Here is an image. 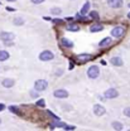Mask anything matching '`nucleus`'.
<instances>
[{
    "mask_svg": "<svg viewBox=\"0 0 130 131\" xmlns=\"http://www.w3.org/2000/svg\"><path fill=\"white\" fill-rule=\"evenodd\" d=\"M98 76H100V68H98V66H91V67H88V69H87V77L88 78L95 80V78H97Z\"/></svg>",
    "mask_w": 130,
    "mask_h": 131,
    "instance_id": "nucleus-1",
    "label": "nucleus"
},
{
    "mask_svg": "<svg viewBox=\"0 0 130 131\" xmlns=\"http://www.w3.org/2000/svg\"><path fill=\"white\" fill-rule=\"evenodd\" d=\"M47 87H48V82L46 81V80H38V81H35V83H34V90L38 91V92L46 91Z\"/></svg>",
    "mask_w": 130,
    "mask_h": 131,
    "instance_id": "nucleus-2",
    "label": "nucleus"
},
{
    "mask_svg": "<svg viewBox=\"0 0 130 131\" xmlns=\"http://www.w3.org/2000/svg\"><path fill=\"white\" fill-rule=\"evenodd\" d=\"M124 34H125V28H124V27H120V25L114 27L113 30H111V37H114V38H116V39L124 37Z\"/></svg>",
    "mask_w": 130,
    "mask_h": 131,
    "instance_id": "nucleus-3",
    "label": "nucleus"
},
{
    "mask_svg": "<svg viewBox=\"0 0 130 131\" xmlns=\"http://www.w3.org/2000/svg\"><path fill=\"white\" fill-rule=\"evenodd\" d=\"M54 58V54L51 52V50H43L41 54H39V59L42 62H48V61H52Z\"/></svg>",
    "mask_w": 130,
    "mask_h": 131,
    "instance_id": "nucleus-4",
    "label": "nucleus"
},
{
    "mask_svg": "<svg viewBox=\"0 0 130 131\" xmlns=\"http://www.w3.org/2000/svg\"><path fill=\"white\" fill-rule=\"evenodd\" d=\"M119 96V92H117V90L114 88V87H111V88H109V90H106L105 92H104V97L106 98H116Z\"/></svg>",
    "mask_w": 130,
    "mask_h": 131,
    "instance_id": "nucleus-5",
    "label": "nucleus"
},
{
    "mask_svg": "<svg viewBox=\"0 0 130 131\" xmlns=\"http://www.w3.org/2000/svg\"><path fill=\"white\" fill-rule=\"evenodd\" d=\"M0 38L3 42H13L15 35L14 33H10V32H1L0 33Z\"/></svg>",
    "mask_w": 130,
    "mask_h": 131,
    "instance_id": "nucleus-6",
    "label": "nucleus"
},
{
    "mask_svg": "<svg viewBox=\"0 0 130 131\" xmlns=\"http://www.w3.org/2000/svg\"><path fill=\"white\" fill-rule=\"evenodd\" d=\"M53 96L56 98H67L68 97V91H66L63 88H59V90H56L53 92Z\"/></svg>",
    "mask_w": 130,
    "mask_h": 131,
    "instance_id": "nucleus-7",
    "label": "nucleus"
},
{
    "mask_svg": "<svg viewBox=\"0 0 130 131\" xmlns=\"http://www.w3.org/2000/svg\"><path fill=\"white\" fill-rule=\"evenodd\" d=\"M106 112V110H105V107L102 106V105H95L94 106V114L96 115V116H102V115H105Z\"/></svg>",
    "mask_w": 130,
    "mask_h": 131,
    "instance_id": "nucleus-8",
    "label": "nucleus"
},
{
    "mask_svg": "<svg viewBox=\"0 0 130 131\" xmlns=\"http://www.w3.org/2000/svg\"><path fill=\"white\" fill-rule=\"evenodd\" d=\"M91 59V56L90 54H86V53H82V54H78L77 56V62L78 63H86Z\"/></svg>",
    "mask_w": 130,
    "mask_h": 131,
    "instance_id": "nucleus-9",
    "label": "nucleus"
},
{
    "mask_svg": "<svg viewBox=\"0 0 130 131\" xmlns=\"http://www.w3.org/2000/svg\"><path fill=\"white\" fill-rule=\"evenodd\" d=\"M111 43H113V39H111V37H106V38H104L100 43H98V46L101 47V48H106V47H109V46H111Z\"/></svg>",
    "mask_w": 130,
    "mask_h": 131,
    "instance_id": "nucleus-10",
    "label": "nucleus"
},
{
    "mask_svg": "<svg viewBox=\"0 0 130 131\" xmlns=\"http://www.w3.org/2000/svg\"><path fill=\"white\" fill-rule=\"evenodd\" d=\"M61 44H62V47H65V48H68V49H72L73 48V42L72 40H69V39H67V38H61Z\"/></svg>",
    "mask_w": 130,
    "mask_h": 131,
    "instance_id": "nucleus-11",
    "label": "nucleus"
},
{
    "mask_svg": "<svg viewBox=\"0 0 130 131\" xmlns=\"http://www.w3.org/2000/svg\"><path fill=\"white\" fill-rule=\"evenodd\" d=\"M110 62H111V64L116 66V67H121V66L124 64V62H123L121 57H119V56H116V57H113V58L110 59Z\"/></svg>",
    "mask_w": 130,
    "mask_h": 131,
    "instance_id": "nucleus-12",
    "label": "nucleus"
},
{
    "mask_svg": "<svg viewBox=\"0 0 130 131\" xmlns=\"http://www.w3.org/2000/svg\"><path fill=\"white\" fill-rule=\"evenodd\" d=\"M14 83H15V81L12 80V78H5V80H3V82H1L3 87H5V88H12L14 86Z\"/></svg>",
    "mask_w": 130,
    "mask_h": 131,
    "instance_id": "nucleus-13",
    "label": "nucleus"
},
{
    "mask_svg": "<svg viewBox=\"0 0 130 131\" xmlns=\"http://www.w3.org/2000/svg\"><path fill=\"white\" fill-rule=\"evenodd\" d=\"M107 4L111 8H121L123 6V0H107Z\"/></svg>",
    "mask_w": 130,
    "mask_h": 131,
    "instance_id": "nucleus-14",
    "label": "nucleus"
},
{
    "mask_svg": "<svg viewBox=\"0 0 130 131\" xmlns=\"http://www.w3.org/2000/svg\"><path fill=\"white\" fill-rule=\"evenodd\" d=\"M101 30H104V25L102 24H92L91 27H90V32L91 33H97V32H101Z\"/></svg>",
    "mask_w": 130,
    "mask_h": 131,
    "instance_id": "nucleus-15",
    "label": "nucleus"
},
{
    "mask_svg": "<svg viewBox=\"0 0 130 131\" xmlns=\"http://www.w3.org/2000/svg\"><path fill=\"white\" fill-rule=\"evenodd\" d=\"M90 6H91V3L90 1H86L85 4H83V6H82L81 9V13L82 15H86V14H88V10H90Z\"/></svg>",
    "mask_w": 130,
    "mask_h": 131,
    "instance_id": "nucleus-16",
    "label": "nucleus"
},
{
    "mask_svg": "<svg viewBox=\"0 0 130 131\" xmlns=\"http://www.w3.org/2000/svg\"><path fill=\"white\" fill-rule=\"evenodd\" d=\"M9 57H10V54H9L6 50H0V62H4V61H6Z\"/></svg>",
    "mask_w": 130,
    "mask_h": 131,
    "instance_id": "nucleus-17",
    "label": "nucleus"
},
{
    "mask_svg": "<svg viewBox=\"0 0 130 131\" xmlns=\"http://www.w3.org/2000/svg\"><path fill=\"white\" fill-rule=\"evenodd\" d=\"M66 29L69 30V32H78V30H80V27L76 25V24H68V25L66 27Z\"/></svg>",
    "mask_w": 130,
    "mask_h": 131,
    "instance_id": "nucleus-18",
    "label": "nucleus"
},
{
    "mask_svg": "<svg viewBox=\"0 0 130 131\" xmlns=\"http://www.w3.org/2000/svg\"><path fill=\"white\" fill-rule=\"evenodd\" d=\"M111 127H113L114 130H123V124L119 122V121H114V122L111 124Z\"/></svg>",
    "mask_w": 130,
    "mask_h": 131,
    "instance_id": "nucleus-19",
    "label": "nucleus"
},
{
    "mask_svg": "<svg viewBox=\"0 0 130 131\" xmlns=\"http://www.w3.org/2000/svg\"><path fill=\"white\" fill-rule=\"evenodd\" d=\"M90 18L94 19V20H98V19H100V15H98L97 12L94 10V12H90Z\"/></svg>",
    "mask_w": 130,
    "mask_h": 131,
    "instance_id": "nucleus-20",
    "label": "nucleus"
},
{
    "mask_svg": "<svg viewBox=\"0 0 130 131\" xmlns=\"http://www.w3.org/2000/svg\"><path fill=\"white\" fill-rule=\"evenodd\" d=\"M51 13L54 14V15H59V14L62 13V9H61V8H52V9H51Z\"/></svg>",
    "mask_w": 130,
    "mask_h": 131,
    "instance_id": "nucleus-21",
    "label": "nucleus"
},
{
    "mask_svg": "<svg viewBox=\"0 0 130 131\" xmlns=\"http://www.w3.org/2000/svg\"><path fill=\"white\" fill-rule=\"evenodd\" d=\"M35 105H37L38 107H46V101H44V98H39Z\"/></svg>",
    "mask_w": 130,
    "mask_h": 131,
    "instance_id": "nucleus-22",
    "label": "nucleus"
},
{
    "mask_svg": "<svg viewBox=\"0 0 130 131\" xmlns=\"http://www.w3.org/2000/svg\"><path fill=\"white\" fill-rule=\"evenodd\" d=\"M13 23H14L15 25H23V24H24V19H23V18H15Z\"/></svg>",
    "mask_w": 130,
    "mask_h": 131,
    "instance_id": "nucleus-23",
    "label": "nucleus"
},
{
    "mask_svg": "<svg viewBox=\"0 0 130 131\" xmlns=\"http://www.w3.org/2000/svg\"><path fill=\"white\" fill-rule=\"evenodd\" d=\"M9 110H10L12 112H14V114H16V115H19V114H20V111H19V108H16V106H10V107H9Z\"/></svg>",
    "mask_w": 130,
    "mask_h": 131,
    "instance_id": "nucleus-24",
    "label": "nucleus"
},
{
    "mask_svg": "<svg viewBox=\"0 0 130 131\" xmlns=\"http://www.w3.org/2000/svg\"><path fill=\"white\" fill-rule=\"evenodd\" d=\"M124 115H125L126 117H130V107H126V108H124Z\"/></svg>",
    "mask_w": 130,
    "mask_h": 131,
    "instance_id": "nucleus-25",
    "label": "nucleus"
},
{
    "mask_svg": "<svg viewBox=\"0 0 130 131\" xmlns=\"http://www.w3.org/2000/svg\"><path fill=\"white\" fill-rule=\"evenodd\" d=\"M63 129H65V130H76V126H72V125H66Z\"/></svg>",
    "mask_w": 130,
    "mask_h": 131,
    "instance_id": "nucleus-26",
    "label": "nucleus"
},
{
    "mask_svg": "<svg viewBox=\"0 0 130 131\" xmlns=\"http://www.w3.org/2000/svg\"><path fill=\"white\" fill-rule=\"evenodd\" d=\"M33 4H42L43 1H46V0H31Z\"/></svg>",
    "mask_w": 130,
    "mask_h": 131,
    "instance_id": "nucleus-27",
    "label": "nucleus"
},
{
    "mask_svg": "<svg viewBox=\"0 0 130 131\" xmlns=\"http://www.w3.org/2000/svg\"><path fill=\"white\" fill-rule=\"evenodd\" d=\"M37 92H38V91H37ZM37 92H34V91H32V92H31V95H32V97H39Z\"/></svg>",
    "mask_w": 130,
    "mask_h": 131,
    "instance_id": "nucleus-28",
    "label": "nucleus"
},
{
    "mask_svg": "<svg viewBox=\"0 0 130 131\" xmlns=\"http://www.w3.org/2000/svg\"><path fill=\"white\" fill-rule=\"evenodd\" d=\"M4 108H5V105L4 103H0V111H3Z\"/></svg>",
    "mask_w": 130,
    "mask_h": 131,
    "instance_id": "nucleus-29",
    "label": "nucleus"
},
{
    "mask_svg": "<svg viewBox=\"0 0 130 131\" xmlns=\"http://www.w3.org/2000/svg\"><path fill=\"white\" fill-rule=\"evenodd\" d=\"M56 74H57V76H61V74H62V69L57 71V72H56Z\"/></svg>",
    "mask_w": 130,
    "mask_h": 131,
    "instance_id": "nucleus-30",
    "label": "nucleus"
},
{
    "mask_svg": "<svg viewBox=\"0 0 130 131\" xmlns=\"http://www.w3.org/2000/svg\"><path fill=\"white\" fill-rule=\"evenodd\" d=\"M68 68H69V69H72V68H73V63H72V62L69 63V67H68Z\"/></svg>",
    "mask_w": 130,
    "mask_h": 131,
    "instance_id": "nucleus-31",
    "label": "nucleus"
},
{
    "mask_svg": "<svg viewBox=\"0 0 130 131\" xmlns=\"http://www.w3.org/2000/svg\"><path fill=\"white\" fill-rule=\"evenodd\" d=\"M6 1H16V0H6Z\"/></svg>",
    "mask_w": 130,
    "mask_h": 131,
    "instance_id": "nucleus-32",
    "label": "nucleus"
},
{
    "mask_svg": "<svg viewBox=\"0 0 130 131\" xmlns=\"http://www.w3.org/2000/svg\"><path fill=\"white\" fill-rule=\"evenodd\" d=\"M128 18H129V19H130V13H129V14H128Z\"/></svg>",
    "mask_w": 130,
    "mask_h": 131,
    "instance_id": "nucleus-33",
    "label": "nucleus"
},
{
    "mask_svg": "<svg viewBox=\"0 0 130 131\" xmlns=\"http://www.w3.org/2000/svg\"><path fill=\"white\" fill-rule=\"evenodd\" d=\"M128 6H129V8H130V3H129V5H128Z\"/></svg>",
    "mask_w": 130,
    "mask_h": 131,
    "instance_id": "nucleus-34",
    "label": "nucleus"
},
{
    "mask_svg": "<svg viewBox=\"0 0 130 131\" xmlns=\"http://www.w3.org/2000/svg\"><path fill=\"white\" fill-rule=\"evenodd\" d=\"M0 124H1V118H0Z\"/></svg>",
    "mask_w": 130,
    "mask_h": 131,
    "instance_id": "nucleus-35",
    "label": "nucleus"
}]
</instances>
